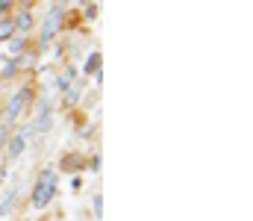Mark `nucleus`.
<instances>
[{
	"label": "nucleus",
	"instance_id": "nucleus-1",
	"mask_svg": "<svg viewBox=\"0 0 253 221\" xmlns=\"http://www.w3.org/2000/svg\"><path fill=\"white\" fill-rule=\"evenodd\" d=\"M53 192H56V174L47 168V171H42L39 183H35V189H32V204L35 206H47L53 201Z\"/></svg>",
	"mask_w": 253,
	"mask_h": 221
},
{
	"label": "nucleus",
	"instance_id": "nucleus-5",
	"mask_svg": "<svg viewBox=\"0 0 253 221\" xmlns=\"http://www.w3.org/2000/svg\"><path fill=\"white\" fill-rule=\"evenodd\" d=\"M12 27H18V32H21V39H24V35L30 32V27H32V12H30V9H27V12H21V15H18V21H15Z\"/></svg>",
	"mask_w": 253,
	"mask_h": 221
},
{
	"label": "nucleus",
	"instance_id": "nucleus-3",
	"mask_svg": "<svg viewBox=\"0 0 253 221\" xmlns=\"http://www.w3.org/2000/svg\"><path fill=\"white\" fill-rule=\"evenodd\" d=\"M30 100H32V92H30V89H21V92H18V95L12 97L9 109H6V124H9V121H15V118H18V115L24 112V106H27Z\"/></svg>",
	"mask_w": 253,
	"mask_h": 221
},
{
	"label": "nucleus",
	"instance_id": "nucleus-9",
	"mask_svg": "<svg viewBox=\"0 0 253 221\" xmlns=\"http://www.w3.org/2000/svg\"><path fill=\"white\" fill-rule=\"evenodd\" d=\"M9 47H12V50H21V47H24V39H21V35H15V39L9 42Z\"/></svg>",
	"mask_w": 253,
	"mask_h": 221
},
{
	"label": "nucleus",
	"instance_id": "nucleus-11",
	"mask_svg": "<svg viewBox=\"0 0 253 221\" xmlns=\"http://www.w3.org/2000/svg\"><path fill=\"white\" fill-rule=\"evenodd\" d=\"M74 100H77V92H74V89H71V92H68V95H65V103H68V106H71V103H74Z\"/></svg>",
	"mask_w": 253,
	"mask_h": 221
},
{
	"label": "nucleus",
	"instance_id": "nucleus-6",
	"mask_svg": "<svg viewBox=\"0 0 253 221\" xmlns=\"http://www.w3.org/2000/svg\"><path fill=\"white\" fill-rule=\"evenodd\" d=\"M12 32H15L12 21H9V18H0V42H9V39H12Z\"/></svg>",
	"mask_w": 253,
	"mask_h": 221
},
{
	"label": "nucleus",
	"instance_id": "nucleus-14",
	"mask_svg": "<svg viewBox=\"0 0 253 221\" xmlns=\"http://www.w3.org/2000/svg\"><path fill=\"white\" fill-rule=\"evenodd\" d=\"M97 15V6H86V18H94Z\"/></svg>",
	"mask_w": 253,
	"mask_h": 221
},
{
	"label": "nucleus",
	"instance_id": "nucleus-2",
	"mask_svg": "<svg viewBox=\"0 0 253 221\" xmlns=\"http://www.w3.org/2000/svg\"><path fill=\"white\" fill-rule=\"evenodd\" d=\"M62 12H65V6H62V3H59V6H53V9L47 12L45 27H42V45H47V42H50V35L59 30V24H62Z\"/></svg>",
	"mask_w": 253,
	"mask_h": 221
},
{
	"label": "nucleus",
	"instance_id": "nucleus-10",
	"mask_svg": "<svg viewBox=\"0 0 253 221\" xmlns=\"http://www.w3.org/2000/svg\"><path fill=\"white\" fill-rule=\"evenodd\" d=\"M15 68H18V62L12 59V62H6V65H3V74H6V77H9V74H15Z\"/></svg>",
	"mask_w": 253,
	"mask_h": 221
},
{
	"label": "nucleus",
	"instance_id": "nucleus-7",
	"mask_svg": "<svg viewBox=\"0 0 253 221\" xmlns=\"http://www.w3.org/2000/svg\"><path fill=\"white\" fill-rule=\"evenodd\" d=\"M100 71V56L97 53H91L89 56V62H86V74H97Z\"/></svg>",
	"mask_w": 253,
	"mask_h": 221
},
{
	"label": "nucleus",
	"instance_id": "nucleus-8",
	"mask_svg": "<svg viewBox=\"0 0 253 221\" xmlns=\"http://www.w3.org/2000/svg\"><path fill=\"white\" fill-rule=\"evenodd\" d=\"M50 127V112H39V121L32 124V130H47Z\"/></svg>",
	"mask_w": 253,
	"mask_h": 221
},
{
	"label": "nucleus",
	"instance_id": "nucleus-13",
	"mask_svg": "<svg viewBox=\"0 0 253 221\" xmlns=\"http://www.w3.org/2000/svg\"><path fill=\"white\" fill-rule=\"evenodd\" d=\"M12 9V3H9V0H0V12H9Z\"/></svg>",
	"mask_w": 253,
	"mask_h": 221
},
{
	"label": "nucleus",
	"instance_id": "nucleus-4",
	"mask_svg": "<svg viewBox=\"0 0 253 221\" xmlns=\"http://www.w3.org/2000/svg\"><path fill=\"white\" fill-rule=\"evenodd\" d=\"M30 133H32V124H30V127H24V130H21V133H18L12 142H9V157H12V159L24 154V142L30 139Z\"/></svg>",
	"mask_w": 253,
	"mask_h": 221
},
{
	"label": "nucleus",
	"instance_id": "nucleus-12",
	"mask_svg": "<svg viewBox=\"0 0 253 221\" xmlns=\"http://www.w3.org/2000/svg\"><path fill=\"white\" fill-rule=\"evenodd\" d=\"M94 212H97V215L103 212V198H94Z\"/></svg>",
	"mask_w": 253,
	"mask_h": 221
}]
</instances>
